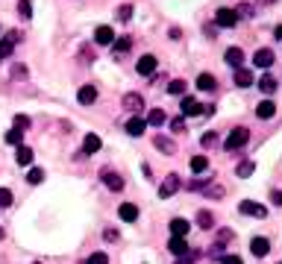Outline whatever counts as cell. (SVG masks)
<instances>
[{
    "instance_id": "cell-26",
    "label": "cell",
    "mask_w": 282,
    "mask_h": 264,
    "mask_svg": "<svg viewBox=\"0 0 282 264\" xmlns=\"http://www.w3.org/2000/svg\"><path fill=\"white\" fill-rule=\"evenodd\" d=\"M162 153H177V144L171 141V138H165V135H156V141H153Z\"/></svg>"
},
{
    "instance_id": "cell-6",
    "label": "cell",
    "mask_w": 282,
    "mask_h": 264,
    "mask_svg": "<svg viewBox=\"0 0 282 264\" xmlns=\"http://www.w3.org/2000/svg\"><path fill=\"white\" fill-rule=\"evenodd\" d=\"M118 217H121L124 223H135V220H138V206H135V203H121Z\"/></svg>"
},
{
    "instance_id": "cell-48",
    "label": "cell",
    "mask_w": 282,
    "mask_h": 264,
    "mask_svg": "<svg viewBox=\"0 0 282 264\" xmlns=\"http://www.w3.org/2000/svg\"><path fill=\"white\" fill-rule=\"evenodd\" d=\"M0 32H3V26H0Z\"/></svg>"
},
{
    "instance_id": "cell-31",
    "label": "cell",
    "mask_w": 282,
    "mask_h": 264,
    "mask_svg": "<svg viewBox=\"0 0 282 264\" xmlns=\"http://www.w3.org/2000/svg\"><path fill=\"white\" fill-rule=\"evenodd\" d=\"M18 15H21L24 21H29V18H32V3H29V0H18Z\"/></svg>"
},
{
    "instance_id": "cell-5",
    "label": "cell",
    "mask_w": 282,
    "mask_h": 264,
    "mask_svg": "<svg viewBox=\"0 0 282 264\" xmlns=\"http://www.w3.org/2000/svg\"><path fill=\"white\" fill-rule=\"evenodd\" d=\"M179 112H182V118H194V115H203V106H200L194 97H182Z\"/></svg>"
},
{
    "instance_id": "cell-13",
    "label": "cell",
    "mask_w": 282,
    "mask_h": 264,
    "mask_svg": "<svg viewBox=\"0 0 282 264\" xmlns=\"http://www.w3.org/2000/svg\"><path fill=\"white\" fill-rule=\"evenodd\" d=\"M253 62H256V68H271V65H274V50H268V47L256 50Z\"/></svg>"
},
{
    "instance_id": "cell-1",
    "label": "cell",
    "mask_w": 282,
    "mask_h": 264,
    "mask_svg": "<svg viewBox=\"0 0 282 264\" xmlns=\"http://www.w3.org/2000/svg\"><path fill=\"white\" fill-rule=\"evenodd\" d=\"M247 141H250V129H247V126H235V129H232V132L227 135L224 147H227V150L232 153V150H241V147H244Z\"/></svg>"
},
{
    "instance_id": "cell-28",
    "label": "cell",
    "mask_w": 282,
    "mask_h": 264,
    "mask_svg": "<svg viewBox=\"0 0 282 264\" xmlns=\"http://www.w3.org/2000/svg\"><path fill=\"white\" fill-rule=\"evenodd\" d=\"M191 170H194V173L209 170V159H206V156H194V159H191Z\"/></svg>"
},
{
    "instance_id": "cell-2",
    "label": "cell",
    "mask_w": 282,
    "mask_h": 264,
    "mask_svg": "<svg viewBox=\"0 0 282 264\" xmlns=\"http://www.w3.org/2000/svg\"><path fill=\"white\" fill-rule=\"evenodd\" d=\"M156 65H159L156 56H153V53H144V56L135 62V71H138L141 76H153V73H156Z\"/></svg>"
},
{
    "instance_id": "cell-46",
    "label": "cell",
    "mask_w": 282,
    "mask_h": 264,
    "mask_svg": "<svg viewBox=\"0 0 282 264\" xmlns=\"http://www.w3.org/2000/svg\"><path fill=\"white\" fill-rule=\"evenodd\" d=\"M274 35H277V38H280V41H282V24H280V26H277V29H274Z\"/></svg>"
},
{
    "instance_id": "cell-41",
    "label": "cell",
    "mask_w": 282,
    "mask_h": 264,
    "mask_svg": "<svg viewBox=\"0 0 282 264\" xmlns=\"http://www.w3.org/2000/svg\"><path fill=\"white\" fill-rule=\"evenodd\" d=\"M171 129H174V132H182V129H185V118H177V120L171 123Z\"/></svg>"
},
{
    "instance_id": "cell-10",
    "label": "cell",
    "mask_w": 282,
    "mask_h": 264,
    "mask_svg": "<svg viewBox=\"0 0 282 264\" xmlns=\"http://www.w3.org/2000/svg\"><path fill=\"white\" fill-rule=\"evenodd\" d=\"M250 253H253L256 259H265V256L271 253V241H268V238H253V241H250Z\"/></svg>"
},
{
    "instance_id": "cell-19",
    "label": "cell",
    "mask_w": 282,
    "mask_h": 264,
    "mask_svg": "<svg viewBox=\"0 0 282 264\" xmlns=\"http://www.w3.org/2000/svg\"><path fill=\"white\" fill-rule=\"evenodd\" d=\"M197 88H200V91H215V88H218V79H215L212 73H200V76H197Z\"/></svg>"
},
{
    "instance_id": "cell-20",
    "label": "cell",
    "mask_w": 282,
    "mask_h": 264,
    "mask_svg": "<svg viewBox=\"0 0 282 264\" xmlns=\"http://www.w3.org/2000/svg\"><path fill=\"white\" fill-rule=\"evenodd\" d=\"M256 85H259V91H262V94H274V91L280 88V85H277V79H274L271 73H265V76H262Z\"/></svg>"
},
{
    "instance_id": "cell-27",
    "label": "cell",
    "mask_w": 282,
    "mask_h": 264,
    "mask_svg": "<svg viewBox=\"0 0 282 264\" xmlns=\"http://www.w3.org/2000/svg\"><path fill=\"white\" fill-rule=\"evenodd\" d=\"M6 144L21 147V144H24V132H21V129H9V132H6Z\"/></svg>"
},
{
    "instance_id": "cell-35",
    "label": "cell",
    "mask_w": 282,
    "mask_h": 264,
    "mask_svg": "<svg viewBox=\"0 0 282 264\" xmlns=\"http://www.w3.org/2000/svg\"><path fill=\"white\" fill-rule=\"evenodd\" d=\"M253 170H256V162H241L238 165V176H250Z\"/></svg>"
},
{
    "instance_id": "cell-25",
    "label": "cell",
    "mask_w": 282,
    "mask_h": 264,
    "mask_svg": "<svg viewBox=\"0 0 282 264\" xmlns=\"http://www.w3.org/2000/svg\"><path fill=\"white\" fill-rule=\"evenodd\" d=\"M129 47H132V38H129V35H121V38L112 41V50H115V53H129Z\"/></svg>"
},
{
    "instance_id": "cell-45",
    "label": "cell",
    "mask_w": 282,
    "mask_h": 264,
    "mask_svg": "<svg viewBox=\"0 0 282 264\" xmlns=\"http://www.w3.org/2000/svg\"><path fill=\"white\" fill-rule=\"evenodd\" d=\"M6 38H9V41H12V44H18V41H21V32H9V35H6Z\"/></svg>"
},
{
    "instance_id": "cell-37",
    "label": "cell",
    "mask_w": 282,
    "mask_h": 264,
    "mask_svg": "<svg viewBox=\"0 0 282 264\" xmlns=\"http://www.w3.org/2000/svg\"><path fill=\"white\" fill-rule=\"evenodd\" d=\"M118 18H121V21H129V18H132V6H129V3H124V6L118 9Z\"/></svg>"
},
{
    "instance_id": "cell-42",
    "label": "cell",
    "mask_w": 282,
    "mask_h": 264,
    "mask_svg": "<svg viewBox=\"0 0 282 264\" xmlns=\"http://www.w3.org/2000/svg\"><path fill=\"white\" fill-rule=\"evenodd\" d=\"M103 238H106V241H118V229H106Z\"/></svg>"
},
{
    "instance_id": "cell-47",
    "label": "cell",
    "mask_w": 282,
    "mask_h": 264,
    "mask_svg": "<svg viewBox=\"0 0 282 264\" xmlns=\"http://www.w3.org/2000/svg\"><path fill=\"white\" fill-rule=\"evenodd\" d=\"M177 264H188V259H185V262H182V259H179V262H177Z\"/></svg>"
},
{
    "instance_id": "cell-23",
    "label": "cell",
    "mask_w": 282,
    "mask_h": 264,
    "mask_svg": "<svg viewBox=\"0 0 282 264\" xmlns=\"http://www.w3.org/2000/svg\"><path fill=\"white\" fill-rule=\"evenodd\" d=\"M235 85H238V88H250V85H253V73L244 71V68H238V71H235Z\"/></svg>"
},
{
    "instance_id": "cell-44",
    "label": "cell",
    "mask_w": 282,
    "mask_h": 264,
    "mask_svg": "<svg viewBox=\"0 0 282 264\" xmlns=\"http://www.w3.org/2000/svg\"><path fill=\"white\" fill-rule=\"evenodd\" d=\"M224 264H241L238 256H224Z\"/></svg>"
},
{
    "instance_id": "cell-12",
    "label": "cell",
    "mask_w": 282,
    "mask_h": 264,
    "mask_svg": "<svg viewBox=\"0 0 282 264\" xmlns=\"http://www.w3.org/2000/svg\"><path fill=\"white\" fill-rule=\"evenodd\" d=\"M224 59H227V65H230V68H235V71H238V68H241V62H244V50H241V47H230Z\"/></svg>"
},
{
    "instance_id": "cell-29",
    "label": "cell",
    "mask_w": 282,
    "mask_h": 264,
    "mask_svg": "<svg viewBox=\"0 0 282 264\" xmlns=\"http://www.w3.org/2000/svg\"><path fill=\"white\" fill-rule=\"evenodd\" d=\"M197 223H200V226H203V229H212V226H215V215H212V212H206V209H203V212H200V215H197Z\"/></svg>"
},
{
    "instance_id": "cell-14",
    "label": "cell",
    "mask_w": 282,
    "mask_h": 264,
    "mask_svg": "<svg viewBox=\"0 0 282 264\" xmlns=\"http://www.w3.org/2000/svg\"><path fill=\"white\" fill-rule=\"evenodd\" d=\"M77 100H79L82 106H91V103L97 100V88H94V85H82V88L77 91Z\"/></svg>"
},
{
    "instance_id": "cell-15",
    "label": "cell",
    "mask_w": 282,
    "mask_h": 264,
    "mask_svg": "<svg viewBox=\"0 0 282 264\" xmlns=\"http://www.w3.org/2000/svg\"><path fill=\"white\" fill-rule=\"evenodd\" d=\"M100 144H103V141H100L94 132H88V135H85V141H82V156H94V153L100 150Z\"/></svg>"
},
{
    "instance_id": "cell-39",
    "label": "cell",
    "mask_w": 282,
    "mask_h": 264,
    "mask_svg": "<svg viewBox=\"0 0 282 264\" xmlns=\"http://www.w3.org/2000/svg\"><path fill=\"white\" fill-rule=\"evenodd\" d=\"M200 144H203V147H215V144H218V135H215V132H206V135L200 138Z\"/></svg>"
},
{
    "instance_id": "cell-7",
    "label": "cell",
    "mask_w": 282,
    "mask_h": 264,
    "mask_svg": "<svg viewBox=\"0 0 282 264\" xmlns=\"http://www.w3.org/2000/svg\"><path fill=\"white\" fill-rule=\"evenodd\" d=\"M124 109H129V112H141L144 109V97L141 94H135V91H129V94H124Z\"/></svg>"
},
{
    "instance_id": "cell-16",
    "label": "cell",
    "mask_w": 282,
    "mask_h": 264,
    "mask_svg": "<svg viewBox=\"0 0 282 264\" xmlns=\"http://www.w3.org/2000/svg\"><path fill=\"white\" fill-rule=\"evenodd\" d=\"M171 232H174L177 238H185V235L191 232V223H188L185 217H174V220H171Z\"/></svg>"
},
{
    "instance_id": "cell-43",
    "label": "cell",
    "mask_w": 282,
    "mask_h": 264,
    "mask_svg": "<svg viewBox=\"0 0 282 264\" xmlns=\"http://www.w3.org/2000/svg\"><path fill=\"white\" fill-rule=\"evenodd\" d=\"M271 200H274V206H282V191H274Z\"/></svg>"
},
{
    "instance_id": "cell-22",
    "label": "cell",
    "mask_w": 282,
    "mask_h": 264,
    "mask_svg": "<svg viewBox=\"0 0 282 264\" xmlns=\"http://www.w3.org/2000/svg\"><path fill=\"white\" fill-rule=\"evenodd\" d=\"M103 182H106V188H109V191H121V188H124V179H121L118 173H112V170H106V173H103Z\"/></svg>"
},
{
    "instance_id": "cell-3",
    "label": "cell",
    "mask_w": 282,
    "mask_h": 264,
    "mask_svg": "<svg viewBox=\"0 0 282 264\" xmlns=\"http://www.w3.org/2000/svg\"><path fill=\"white\" fill-rule=\"evenodd\" d=\"M215 24H218L221 29H232V26L238 24V15H235V9H221V12L215 15Z\"/></svg>"
},
{
    "instance_id": "cell-30",
    "label": "cell",
    "mask_w": 282,
    "mask_h": 264,
    "mask_svg": "<svg viewBox=\"0 0 282 264\" xmlns=\"http://www.w3.org/2000/svg\"><path fill=\"white\" fill-rule=\"evenodd\" d=\"M26 182H29V185H41V182H44V170H41V168H32V170L26 173Z\"/></svg>"
},
{
    "instance_id": "cell-36",
    "label": "cell",
    "mask_w": 282,
    "mask_h": 264,
    "mask_svg": "<svg viewBox=\"0 0 282 264\" xmlns=\"http://www.w3.org/2000/svg\"><path fill=\"white\" fill-rule=\"evenodd\" d=\"M88 264H109V256H106V253H91V256H88Z\"/></svg>"
},
{
    "instance_id": "cell-4",
    "label": "cell",
    "mask_w": 282,
    "mask_h": 264,
    "mask_svg": "<svg viewBox=\"0 0 282 264\" xmlns=\"http://www.w3.org/2000/svg\"><path fill=\"white\" fill-rule=\"evenodd\" d=\"M179 185H182V182H179V176H177V173H171V176H168V179H165V182L159 185V197H162V200L174 197V194L179 191Z\"/></svg>"
},
{
    "instance_id": "cell-18",
    "label": "cell",
    "mask_w": 282,
    "mask_h": 264,
    "mask_svg": "<svg viewBox=\"0 0 282 264\" xmlns=\"http://www.w3.org/2000/svg\"><path fill=\"white\" fill-rule=\"evenodd\" d=\"M32 159H35V153H32L29 147H24V144H21V147H18V153H15V162H18L21 168H26V165H32Z\"/></svg>"
},
{
    "instance_id": "cell-40",
    "label": "cell",
    "mask_w": 282,
    "mask_h": 264,
    "mask_svg": "<svg viewBox=\"0 0 282 264\" xmlns=\"http://www.w3.org/2000/svg\"><path fill=\"white\" fill-rule=\"evenodd\" d=\"M250 12H253V9H250V3H241V6L235 9V15H238V18H250Z\"/></svg>"
},
{
    "instance_id": "cell-33",
    "label": "cell",
    "mask_w": 282,
    "mask_h": 264,
    "mask_svg": "<svg viewBox=\"0 0 282 264\" xmlns=\"http://www.w3.org/2000/svg\"><path fill=\"white\" fill-rule=\"evenodd\" d=\"M168 91H171V94H177V97H179V94H185V79H174V82L168 85Z\"/></svg>"
},
{
    "instance_id": "cell-38",
    "label": "cell",
    "mask_w": 282,
    "mask_h": 264,
    "mask_svg": "<svg viewBox=\"0 0 282 264\" xmlns=\"http://www.w3.org/2000/svg\"><path fill=\"white\" fill-rule=\"evenodd\" d=\"M15 129H29V118L26 115H15Z\"/></svg>"
},
{
    "instance_id": "cell-21",
    "label": "cell",
    "mask_w": 282,
    "mask_h": 264,
    "mask_svg": "<svg viewBox=\"0 0 282 264\" xmlns=\"http://www.w3.org/2000/svg\"><path fill=\"white\" fill-rule=\"evenodd\" d=\"M256 115H259V118H265V120H268V118H274V115H277L274 100H262V103L256 106Z\"/></svg>"
},
{
    "instance_id": "cell-32",
    "label": "cell",
    "mask_w": 282,
    "mask_h": 264,
    "mask_svg": "<svg viewBox=\"0 0 282 264\" xmlns=\"http://www.w3.org/2000/svg\"><path fill=\"white\" fill-rule=\"evenodd\" d=\"M12 50H15V44H12L9 38H0V59H9Z\"/></svg>"
},
{
    "instance_id": "cell-17",
    "label": "cell",
    "mask_w": 282,
    "mask_h": 264,
    "mask_svg": "<svg viewBox=\"0 0 282 264\" xmlns=\"http://www.w3.org/2000/svg\"><path fill=\"white\" fill-rule=\"evenodd\" d=\"M168 250H171L177 259H185V253H188V244H185V238H177V235H174V238L168 241Z\"/></svg>"
},
{
    "instance_id": "cell-24",
    "label": "cell",
    "mask_w": 282,
    "mask_h": 264,
    "mask_svg": "<svg viewBox=\"0 0 282 264\" xmlns=\"http://www.w3.org/2000/svg\"><path fill=\"white\" fill-rule=\"evenodd\" d=\"M144 120H147V123H150V126H162V123H165V120H168V115H165V112H162V109H150V112H147V118H144Z\"/></svg>"
},
{
    "instance_id": "cell-11",
    "label": "cell",
    "mask_w": 282,
    "mask_h": 264,
    "mask_svg": "<svg viewBox=\"0 0 282 264\" xmlns=\"http://www.w3.org/2000/svg\"><path fill=\"white\" fill-rule=\"evenodd\" d=\"M94 41H97V44H112V41H115V29L106 26V24L97 26V29H94Z\"/></svg>"
},
{
    "instance_id": "cell-9",
    "label": "cell",
    "mask_w": 282,
    "mask_h": 264,
    "mask_svg": "<svg viewBox=\"0 0 282 264\" xmlns=\"http://www.w3.org/2000/svg\"><path fill=\"white\" fill-rule=\"evenodd\" d=\"M238 209H241V215H247V217H265V215H268L265 206H259V203H253V200H244Z\"/></svg>"
},
{
    "instance_id": "cell-8",
    "label": "cell",
    "mask_w": 282,
    "mask_h": 264,
    "mask_svg": "<svg viewBox=\"0 0 282 264\" xmlns=\"http://www.w3.org/2000/svg\"><path fill=\"white\" fill-rule=\"evenodd\" d=\"M144 129H147V120L144 118H129L127 120V135H132V138H138V135H144Z\"/></svg>"
},
{
    "instance_id": "cell-34",
    "label": "cell",
    "mask_w": 282,
    "mask_h": 264,
    "mask_svg": "<svg viewBox=\"0 0 282 264\" xmlns=\"http://www.w3.org/2000/svg\"><path fill=\"white\" fill-rule=\"evenodd\" d=\"M12 200H15V197H12V191H9V188H0V209H9V206H12Z\"/></svg>"
}]
</instances>
